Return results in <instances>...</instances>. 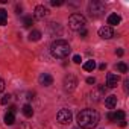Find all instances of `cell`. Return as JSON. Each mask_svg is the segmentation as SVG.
Here are the masks:
<instances>
[{
	"label": "cell",
	"mask_w": 129,
	"mask_h": 129,
	"mask_svg": "<svg viewBox=\"0 0 129 129\" xmlns=\"http://www.w3.org/2000/svg\"><path fill=\"white\" fill-rule=\"evenodd\" d=\"M76 121H78L79 127H82V129H93L99 123V114H97V111L87 108V109H82L76 115Z\"/></svg>",
	"instance_id": "obj_1"
},
{
	"label": "cell",
	"mask_w": 129,
	"mask_h": 129,
	"mask_svg": "<svg viewBox=\"0 0 129 129\" xmlns=\"http://www.w3.org/2000/svg\"><path fill=\"white\" fill-rule=\"evenodd\" d=\"M50 52L55 58L58 59H64V58H67L72 52V47L70 44L66 41V40H56L55 43H52L50 46Z\"/></svg>",
	"instance_id": "obj_2"
},
{
	"label": "cell",
	"mask_w": 129,
	"mask_h": 129,
	"mask_svg": "<svg viewBox=\"0 0 129 129\" xmlns=\"http://www.w3.org/2000/svg\"><path fill=\"white\" fill-rule=\"evenodd\" d=\"M69 26H70V29L79 32V30L85 29L87 20H85V17H84L82 14H73V15H70V18H69Z\"/></svg>",
	"instance_id": "obj_3"
},
{
	"label": "cell",
	"mask_w": 129,
	"mask_h": 129,
	"mask_svg": "<svg viewBox=\"0 0 129 129\" xmlns=\"http://www.w3.org/2000/svg\"><path fill=\"white\" fill-rule=\"evenodd\" d=\"M105 8H106L105 3L100 2V0H93V2L88 3V12H90V15H91L93 18H97V17L103 15Z\"/></svg>",
	"instance_id": "obj_4"
},
{
	"label": "cell",
	"mask_w": 129,
	"mask_h": 129,
	"mask_svg": "<svg viewBox=\"0 0 129 129\" xmlns=\"http://www.w3.org/2000/svg\"><path fill=\"white\" fill-rule=\"evenodd\" d=\"M56 118H58V121L61 124H69V123H72V111L66 109V108L59 109L58 114H56Z\"/></svg>",
	"instance_id": "obj_5"
},
{
	"label": "cell",
	"mask_w": 129,
	"mask_h": 129,
	"mask_svg": "<svg viewBox=\"0 0 129 129\" xmlns=\"http://www.w3.org/2000/svg\"><path fill=\"white\" fill-rule=\"evenodd\" d=\"M76 85H78V81H76V78L73 75H69V76L64 78V88L67 91H73L76 88Z\"/></svg>",
	"instance_id": "obj_6"
},
{
	"label": "cell",
	"mask_w": 129,
	"mask_h": 129,
	"mask_svg": "<svg viewBox=\"0 0 129 129\" xmlns=\"http://www.w3.org/2000/svg\"><path fill=\"white\" fill-rule=\"evenodd\" d=\"M47 14H49V9H47L44 5H38V6H35V12H34L35 18L43 20V18H46V17H47Z\"/></svg>",
	"instance_id": "obj_7"
},
{
	"label": "cell",
	"mask_w": 129,
	"mask_h": 129,
	"mask_svg": "<svg viewBox=\"0 0 129 129\" xmlns=\"http://www.w3.org/2000/svg\"><path fill=\"white\" fill-rule=\"evenodd\" d=\"M99 37L103 38V40H109V38H112V37H114V30H112V27H109V26H103V27H100V29H99Z\"/></svg>",
	"instance_id": "obj_8"
},
{
	"label": "cell",
	"mask_w": 129,
	"mask_h": 129,
	"mask_svg": "<svg viewBox=\"0 0 129 129\" xmlns=\"http://www.w3.org/2000/svg\"><path fill=\"white\" fill-rule=\"evenodd\" d=\"M118 81H120V78L117 75L108 73V76H106V85H108V88H115L117 84H118Z\"/></svg>",
	"instance_id": "obj_9"
},
{
	"label": "cell",
	"mask_w": 129,
	"mask_h": 129,
	"mask_svg": "<svg viewBox=\"0 0 129 129\" xmlns=\"http://www.w3.org/2000/svg\"><path fill=\"white\" fill-rule=\"evenodd\" d=\"M38 81H40V84L44 85V87H50V85L53 84V78H52L49 73H43V75H40Z\"/></svg>",
	"instance_id": "obj_10"
},
{
	"label": "cell",
	"mask_w": 129,
	"mask_h": 129,
	"mask_svg": "<svg viewBox=\"0 0 129 129\" xmlns=\"http://www.w3.org/2000/svg\"><path fill=\"white\" fill-rule=\"evenodd\" d=\"M105 105H106V108L114 109V108L117 106V96H108V97L105 99Z\"/></svg>",
	"instance_id": "obj_11"
},
{
	"label": "cell",
	"mask_w": 129,
	"mask_h": 129,
	"mask_svg": "<svg viewBox=\"0 0 129 129\" xmlns=\"http://www.w3.org/2000/svg\"><path fill=\"white\" fill-rule=\"evenodd\" d=\"M120 21H121V18H120L118 14H111V15H108V24H109V27L118 24Z\"/></svg>",
	"instance_id": "obj_12"
},
{
	"label": "cell",
	"mask_w": 129,
	"mask_h": 129,
	"mask_svg": "<svg viewBox=\"0 0 129 129\" xmlns=\"http://www.w3.org/2000/svg\"><path fill=\"white\" fill-rule=\"evenodd\" d=\"M96 69V62L93 61V59H90V61H87L85 64H84V70L85 72H93Z\"/></svg>",
	"instance_id": "obj_13"
},
{
	"label": "cell",
	"mask_w": 129,
	"mask_h": 129,
	"mask_svg": "<svg viewBox=\"0 0 129 129\" xmlns=\"http://www.w3.org/2000/svg\"><path fill=\"white\" fill-rule=\"evenodd\" d=\"M121 120H124V111L112 112V121H121Z\"/></svg>",
	"instance_id": "obj_14"
},
{
	"label": "cell",
	"mask_w": 129,
	"mask_h": 129,
	"mask_svg": "<svg viewBox=\"0 0 129 129\" xmlns=\"http://www.w3.org/2000/svg\"><path fill=\"white\" fill-rule=\"evenodd\" d=\"M14 121H15V115L12 112H6L5 114V123L11 126V124H14Z\"/></svg>",
	"instance_id": "obj_15"
},
{
	"label": "cell",
	"mask_w": 129,
	"mask_h": 129,
	"mask_svg": "<svg viewBox=\"0 0 129 129\" xmlns=\"http://www.w3.org/2000/svg\"><path fill=\"white\" fill-rule=\"evenodd\" d=\"M8 21V12L5 9H0V26H5Z\"/></svg>",
	"instance_id": "obj_16"
},
{
	"label": "cell",
	"mask_w": 129,
	"mask_h": 129,
	"mask_svg": "<svg viewBox=\"0 0 129 129\" xmlns=\"http://www.w3.org/2000/svg\"><path fill=\"white\" fill-rule=\"evenodd\" d=\"M23 114H24L26 117H32V115H34V109H32V106H30L29 103H26V105L23 106Z\"/></svg>",
	"instance_id": "obj_17"
},
{
	"label": "cell",
	"mask_w": 129,
	"mask_h": 129,
	"mask_svg": "<svg viewBox=\"0 0 129 129\" xmlns=\"http://www.w3.org/2000/svg\"><path fill=\"white\" fill-rule=\"evenodd\" d=\"M41 38V32L40 30H32L30 34H29V40L30 41H38Z\"/></svg>",
	"instance_id": "obj_18"
},
{
	"label": "cell",
	"mask_w": 129,
	"mask_h": 129,
	"mask_svg": "<svg viewBox=\"0 0 129 129\" xmlns=\"http://www.w3.org/2000/svg\"><path fill=\"white\" fill-rule=\"evenodd\" d=\"M32 24H34V20H32V17H30V15L23 17V26H24V27H30Z\"/></svg>",
	"instance_id": "obj_19"
},
{
	"label": "cell",
	"mask_w": 129,
	"mask_h": 129,
	"mask_svg": "<svg viewBox=\"0 0 129 129\" xmlns=\"http://www.w3.org/2000/svg\"><path fill=\"white\" fill-rule=\"evenodd\" d=\"M117 70H118L120 73H126V72H127V66H126L124 62H118V64H117Z\"/></svg>",
	"instance_id": "obj_20"
},
{
	"label": "cell",
	"mask_w": 129,
	"mask_h": 129,
	"mask_svg": "<svg viewBox=\"0 0 129 129\" xmlns=\"http://www.w3.org/2000/svg\"><path fill=\"white\" fill-rule=\"evenodd\" d=\"M9 100H11V94H5V96L2 97V100H0V103H2V105H6Z\"/></svg>",
	"instance_id": "obj_21"
},
{
	"label": "cell",
	"mask_w": 129,
	"mask_h": 129,
	"mask_svg": "<svg viewBox=\"0 0 129 129\" xmlns=\"http://www.w3.org/2000/svg\"><path fill=\"white\" fill-rule=\"evenodd\" d=\"M64 2H62V0H50V5L52 6H61Z\"/></svg>",
	"instance_id": "obj_22"
},
{
	"label": "cell",
	"mask_w": 129,
	"mask_h": 129,
	"mask_svg": "<svg viewBox=\"0 0 129 129\" xmlns=\"http://www.w3.org/2000/svg\"><path fill=\"white\" fill-rule=\"evenodd\" d=\"M81 61H82V59H81V56H79V55H75V56H73V62L81 64Z\"/></svg>",
	"instance_id": "obj_23"
},
{
	"label": "cell",
	"mask_w": 129,
	"mask_h": 129,
	"mask_svg": "<svg viewBox=\"0 0 129 129\" xmlns=\"http://www.w3.org/2000/svg\"><path fill=\"white\" fill-rule=\"evenodd\" d=\"M87 84L94 85V84H96V79H94V78H87Z\"/></svg>",
	"instance_id": "obj_24"
},
{
	"label": "cell",
	"mask_w": 129,
	"mask_h": 129,
	"mask_svg": "<svg viewBox=\"0 0 129 129\" xmlns=\"http://www.w3.org/2000/svg\"><path fill=\"white\" fill-rule=\"evenodd\" d=\"M5 90V81L2 79V78H0V93H2Z\"/></svg>",
	"instance_id": "obj_25"
},
{
	"label": "cell",
	"mask_w": 129,
	"mask_h": 129,
	"mask_svg": "<svg viewBox=\"0 0 129 129\" xmlns=\"http://www.w3.org/2000/svg\"><path fill=\"white\" fill-rule=\"evenodd\" d=\"M79 35H81L82 38H85V37H87V29H82V30H79Z\"/></svg>",
	"instance_id": "obj_26"
},
{
	"label": "cell",
	"mask_w": 129,
	"mask_h": 129,
	"mask_svg": "<svg viewBox=\"0 0 129 129\" xmlns=\"http://www.w3.org/2000/svg\"><path fill=\"white\" fill-rule=\"evenodd\" d=\"M115 53H117L118 56H123V53H124V52H123V49H117V50H115Z\"/></svg>",
	"instance_id": "obj_27"
},
{
	"label": "cell",
	"mask_w": 129,
	"mask_h": 129,
	"mask_svg": "<svg viewBox=\"0 0 129 129\" xmlns=\"http://www.w3.org/2000/svg\"><path fill=\"white\" fill-rule=\"evenodd\" d=\"M15 111H17V108H15V106H11L8 112H12V114H15Z\"/></svg>",
	"instance_id": "obj_28"
},
{
	"label": "cell",
	"mask_w": 129,
	"mask_h": 129,
	"mask_svg": "<svg viewBox=\"0 0 129 129\" xmlns=\"http://www.w3.org/2000/svg\"><path fill=\"white\" fill-rule=\"evenodd\" d=\"M99 69H100V70H105V69H106V64H100Z\"/></svg>",
	"instance_id": "obj_29"
},
{
	"label": "cell",
	"mask_w": 129,
	"mask_h": 129,
	"mask_svg": "<svg viewBox=\"0 0 129 129\" xmlns=\"http://www.w3.org/2000/svg\"><path fill=\"white\" fill-rule=\"evenodd\" d=\"M120 126L124 127V126H126V120H121V121H120Z\"/></svg>",
	"instance_id": "obj_30"
},
{
	"label": "cell",
	"mask_w": 129,
	"mask_h": 129,
	"mask_svg": "<svg viewBox=\"0 0 129 129\" xmlns=\"http://www.w3.org/2000/svg\"><path fill=\"white\" fill-rule=\"evenodd\" d=\"M75 129H82V127H79V126H78V127H75Z\"/></svg>",
	"instance_id": "obj_31"
}]
</instances>
